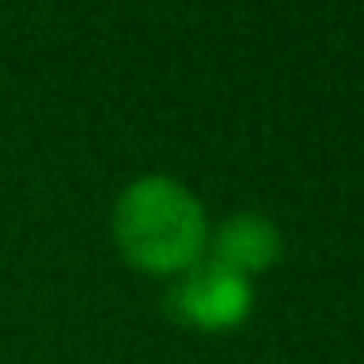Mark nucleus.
Listing matches in <instances>:
<instances>
[{
  "label": "nucleus",
  "instance_id": "f257e3e1",
  "mask_svg": "<svg viewBox=\"0 0 364 364\" xmlns=\"http://www.w3.org/2000/svg\"><path fill=\"white\" fill-rule=\"evenodd\" d=\"M114 246L119 255L153 275L186 272L203 259L208 220L199 199L166 174L136 178L114 203Z\"/></svg>",
  "mask_w": 364,
  "mask_h": 364
},
{
  "label": "nucleus",
  "instance_id": "f03ea898",
  "mask_svg": "<svg viewBox=\"0 0 364 364\" xmlns=\"http://www.w3.org/2000/svg\"><path fill=\"white\" fill-rule=\"evenodd\" d=\"M170 305L186 326H199V331H229L237 326L250 305H255V292L246 284V275L216 263V259H199L195 267H186L182 284L170 292Z\"/></svg>",
  "mask_w": 364,
  "mask_h": 364
},
{
  "label": "nucleus",
  "instance_id": "7ed1b4c3",
  "mask_svg": "<svg viewBox=\"0 0 364 364\" xmlns=\"http://www.w3.org/2000/svg\"><path fill=\"white\" fill-rule=\"evenodd\" d=\"M275 255H279V229H275L267 216H255V212H237L229 216L220 229H216V263L233 267V272L250 275L272 267Z\"/></svg>",
  "mask_w": 364,
  "mask_h": 364
}]
</instances>
